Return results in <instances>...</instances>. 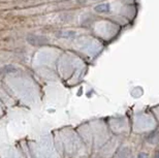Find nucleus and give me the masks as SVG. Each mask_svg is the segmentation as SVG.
<instances>
[{"label":"nucleus","mask_w":159,"mask_h":158,"mask_svg":"<svg viewBox=\"0 0 159 158\" xmlns=\"http://www.w3.org/2000/svg\"><path fill=\"white\" fill-rule=\"evenodd\" d=\"M153 158H159V151H158V152H156V154L154 155Z\"/></svg>","instance_id":"4"},{"label":"nucleus","mask_w":159,"mask_h":158,"mask_svg":"<svg viewBox=\"0 0 159 158\" xmlns=\"http://www.w3.org/2000/svg\"><path fill=\"white\" fill-rule=\"evenodd\" d=\"M93 1H97V0H93Z\"/></svg>","instance_id":"5"},{"label":"nucleus","mask_w":159,"mask_h":158,"mask_svg":"<svg viewBox=\"0 0 159 158\" xmlns=\"http://www.w3.org/2000/svg\"><path fill=\"white\" fill-rule=\"evenodd\" d=\"M27 41L30 44L35 46H45L49 42V39L43 36H38V35H28L27 36Z\"/></svg>","instance_id":"1"},{"label":"nucleus","mask_w":159,"mask_h":158,"mask_svg":"<svg viewBox=\"0 0 159 158\" xmlns=\"http://www.w3.org/2000/svg\"><path fill=\"white\" fill-rule=\"evenodd\" d=\"M94 11L98 14H104V13H108L111 11V6L108 3H103V4H99V5L95 6Z\"/></svg>","instance_id":"2"},{"label":"nucleus","mask_w":159,"mask_h":158,"mask_svg":"<svg viewBox=\"0 0 159 158\" xmlns=\"http://www.w3.org/2000/svg\"><path fill=\"white\" fill-rule=\"evenodd\" d=\"M17 69L15 66L13 65H5L3 66L1 69H0V72H2V74H8V72H15Z\"/></svg>","instance_id":"3"}]
</instances>
